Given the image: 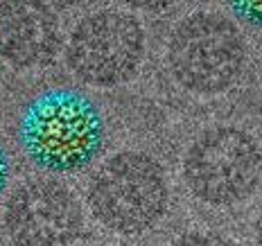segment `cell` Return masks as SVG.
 I'll list each match as a JSON object with an SVG mask.
<instances>
[{
  "label": "cell",
  "mask_w": 262,
  "mask_h": 246,
  "mask_svg": "<svg viewBox=\"0 0 262 246\" xmlns=\"http://www.w3.org/2000/svg\"><path fill=\"white\" fill-rule=\"evenodd\" d=\"M18 140L36 167L75 174L100 156L104 120L89 95L75 88H50L25 106Z\"/></svg>",
  "instance_id": "6da1fadb"
},
{
  "label": "cell",
  "mask_w": 262,
  "mask_h": 246,
  "mask_svg": "<svg viewBox=\"0 0 262 246\" xmlns=\"http://www.w3.org/2000/svg\"><path fill=\"white\" fill-rule=\"evenodd\" d=\"M86 204L106 231L140 235L167 215L170 181L151 154L122 149L95 169L86 190Z\"/></svg>",
  "instance_id": "7a4b0ae2"
},
{
  "label": "cell",
  "mask_w": 262,
  "mask_h": 246,
  "mask_svg": "<svg viewBox=\"0 0 262 246\" xmlns=\"http://www.w3.org/2000/svg\"><path fill=\"white\" fill-rule=\"evenodd\" d=\"M167 70L194 95H220L237 84L247 63L239 27L217 12H194L172 27L165 48Z\"/></svg>",
  "instance_id": "3957f363"
},
{
  "label": "cell",
  "mask_w": 262,
  "mask_h": 246,
  "mask_svg": "<svg viewBox=\"0 0 262 246\" xmlns=\"http://www.w3.org/2000/svg\"><path fill=\"white\" fill-rule=\"evenodd\" d=\"M183 183L196 201L228 208L247 201L262 181V149L244 129L208 127L183 151Z\"/></svg>",
  "instance_id": "277c9868"
},
{
  "label": "cell",
  "mask_w": 262,
  "mask_h": 246,
  "mask_svg": "<svg viewBox=\"0 0 262 246\" xmlns=\"http://www.w3.org/2000/svg\"><path fill=\"white\" fill-rule=\"evenodd\" d=\"M145 57V30L122 9H100L79 20L66 41V65L81 84L116 88L138 75Z\"/></svg>",
  "instance_id": "5b68a950"
},
{
  "label": "cell",
  "mask_w": 262,
  "mask_h": 246,
  "mask_svg": "<svg viewBox=\"0 0 262 246\" xmlns=\"http://www.w3.org/2000/svg\"><path fill=\"white\" fill-rule=\"evenodd\" d=\"M3 226L12 246H77L84 235V208L57 178H27L9 194Z\"/></svg>",
  "instance_id": "8992f818"
},
{
  "label": "cell",
  "mask_w": 262,
  "mask_h": 246,
  "mask_svg": "<svg viewBox=\"0 0 262 246\" xmlns=\"http://www.w3.org/2000/svg\"><path fill=\"white\" fill-rule=\"evenodd\" d=\"M59 16L43 3H0V57L14 70L46 68L61 50Z\"/></svg>",
  "instance_id": "52a82bcc"
},
{
  "label": "cell",
  "mask_w": 262,
  "mask_h": 246,
  "mask_svg": "<svg viewBox=\"0 0 262 246\" xmlns=\"http://www.w3.org/2000/svg\"><path fill=\"white\" fill-rule=\"evenodd\" d=\"M172 246H235L233 239H228L222 233H212V231H190L179 235L172 242Z\"/></svg>",
  "instance_id": "ba28073f"
},
{
  "label": "cell",
  "mask_w": 262,
  "mask_h": 246,
  "mask_svg": "<svg viewBox=\"0 0 262 246\" xmlns=\"http://www.w3.org/2000/svg\"><path fill=\"white\" fill-rule=\"evenodd\" d=\"M235 12L242 16V18H247L249 23L262 27V3H242V5H235Z\"/></svg>",
  "instance_id": "9c48e42d"
},
{
  "label": "cell",
  "mask_w": 262,
  "mask_h": 246,
  "mask_svg": "<svg viewBox=\"0 0 262 246\" xmlns=\"http://www.w3.org/2000/svg\"><path fill=\"white\" fill-rule=\"evenodd\" d=\"M9 174H12V161H9L7 149L0 143V196L5 194V188L9 183Z\"/></svg>",
  "instance_id": "30bf717a"
},
{
  "label": "cell",
  "mask_w": 262,
  "mask_h": 246,
  "mask_svg": "<svg viewBox=\"0 0 262 246\" xmlns=\"http://www.w3.org/2000/svg\"><path fill=\"white\" fill-rule=\"evenodd\" d=\"M253 235H255V244L262 246V201H260L258 212H255V219H253Z\"/></svg>",
  "instance_id": "8fae6325"
},
{
  "label": "cell",
  "mask_w": 262,
  "mask_h": 246,
  "mask_svg": "<svg viewBox=\"0 0 262 246\" xmlns=\"http://www.w3.org/2000/svg\"><path fill=\"white\" fill-rule=\"evenodd\" d=\"M260 75H262V54H260Z\"/></svg>",
  "instance_id": "7c38bea8"
}]
</instances>
